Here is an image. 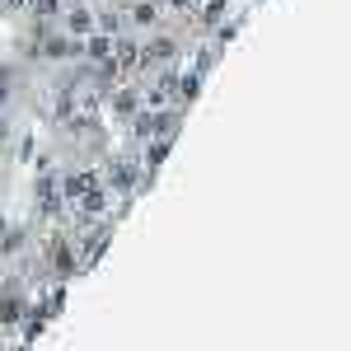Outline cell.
I'll use <instances>...</instances> for the list:
<instances>
[{
    "instance_id": "1",
    "label": "cell",
    "mask_w": 351,
    "mask_h": 351,
    "mask_svg": "<svg viewBox=\"0 0 351 351\" xmlns=\"http://www.w3.org/2000/svg\"><path fill=\"white\" fill-rule=\"evenodd\" d=\"M173 5H192V0H173Z\"/></svg>"
}]
</instances>
